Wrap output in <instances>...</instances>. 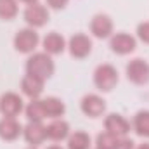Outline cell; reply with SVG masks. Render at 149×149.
Masks as SVG:
<instances>
[{"label":"cell","mask_w":149,"mask_h":149,"mask_svg":"<svg viewBox=\"0 0 149 149\" xmlns=\"http://www.w3.org/2000/svg\"><path fill=\"white\" fill-rule=\"evenodd\" d=\"M45 149H64V148H61V146H57V144H52V146H49V148H45Z\"/></svg>","instance_id":"obj_28"},{"label":"cell","mask_w":149,"mask_h":149,"mask_svg":"<svg viewBox=\"0 0 149 149\" xmlns=\"http://www.w3.org/2000/svg\"><path fill=\"white\" fill-rule=\"evenodd\" d=\"M23 135V125L17 121V118H0V139L5 142H12Z\"/></svg>","instance_id":"obj_15"},{"label":"cell","mask_w":149,"mask_h":149,"mask_svg":"<svg viewBox=\"0 0 149 149\" xmlns=\"http://www.w3.org/2000/svg\"><path fill=\"white\" fill-rule=\"evenodd\" d=\"M43 104V111H45V118L49 120H56V118H63L66 113V104L63 99L56 97V95H49L45 99H42Z\"/></svg>","instance_id":"obj_16"},{"label":"cell","mask_w":149,"mask_h":149,"mask_svg":"<svg viewBox=\"0 0 149 149\" xmlns=\"http://www.w3.org/2000/svg\"><path fill=\"white\" fill-rule=\"evenodd\" d=\"M104 130L114 137H127L132 130V123L120 113H109L104 118Z\"/></svg>","instance_id":"obj_11"},{"label":"cell","mask_w":149,"mask_h":149,"mask_svg":"<svg viewBox=\"0 0 149 149\" xmlns=\"http://www.w3.org/2000/svg\"><path fill=\"white\" fill-rule=\"evenodd\" d=\"M23 137L31 148H38L40 144H43L47 141L45 125L42 121H28L23 127Z\"/></svg>","instance_id":"obj_12"},{"label":"cell","mask_w":149,"mask_h":149,"mask_svg":"<svg viewBox=\"0 0 149 149\" xmlns=\"http://www.w3.org/2000/svg\"><path fill=\"white\" fill-rule=\"evenodd\" d=\"M38 43H40V35L37 33L35 28H21L16 31V35L12 38V45L19 54H33L37 50Z\"/></svg>","instance_id":"obj_3"},{"label":"cell","mask_w":149,"mask_h":149,"mask_svg":"<svg viewBox=\"0 0 149 149\" xmlns=\"http://www.w3.org/2000/svg\"><path fill=\"white\" fill-rule=\"evenodd\" d=\"M56 71V64L52 56H49L47 52H33L30 54L28 61H26V74H31L40 80H49Z\"/></svg>","instance_id":"obj_1"},{"label":"cell","mask_w":149,"mask_h":149,"mask_svg":"<svg viewBox=\"0 0 149 149\" xmlns=\"http://www.w3.org/2000/svg\"><path fill=\"white\" fill-rule=\"evenodd\" d=\"M135 149H149V141H146V142H141L139 146H135Z\"/></svg>","instance_id":"obj_26"},{"label":"cell","mask_w":149,"mask_h":149,"mask_svg":"<svg viewBox=\"0 0 149 149\" xmlns=\"http://www.w3.org/2000/svg\"><path fill=\"white\" fill-rule=\"evenodd\" d=\"M24 111V101L16 92H5L0 95V114L7 118H16Z\"/></svg>","instance_id":"obj_10"},{"label":"cell","mask_w":149,"mask_h":149,"mask_svg":"<svg viewBox=\"0 0 149 149\" xmlns=\"http://www.w3.org/2000/svg\"><path fill=\"white\" fill-rule=\"evenodd\" d=\"M68 149H90L92 148V137L83 130H74L66 139Z\"/></svg>","instance_id":"obj_19"},{"label":"cell","mask_w":149,"mask_h":149,"mask_svg":"<svg viewBox=\"0 0 149 149\" xmlns=\"http://www.w3.org/2000/svg\"><path fill=\"white\" fill-rule=\"evenodd\" d=\"M68 3H70V0H45V5L54 10H63Z\"/></svg>","instance_id":"obj_25"},{"label":"cell","mask_w":149,"mask_h":149,"mask_svg":"<svg viewBox=\"0 0 149 149\" xmlns=\"http://www.w3.org/2000/svg\"><path fill=\"white\" fill-rule=\"evenodd\" d=\"M43 80L35 78L31 74H24L21 80V92L30 97V99H40V95L43 94Z\"/></svg>","instance_id":"obj_17"},{"label":"cell","mask_w":149,"mask_h":149,"mask_svg":"<svg viewBox=\"0 0 149 149\" xmlns=\"http://www.w3.org/2000/svg\"><path fill=\"white\" fill-rule=\"evenodd\" d=\"M92 80H94V85L99 92H111L116 88V85L120 81V73L113 64L102 63L94 70Z\"/></svg>","instance_id":"obj_2"},{"label":"cell","mask_w":149,"mask_h":149,"mask_svg":"<svg viewBox=\"0 0 149 149\" xmlns=\"http://www.w3.org/2000/svg\"><path fill=\"white\" fill-rule=\"evenodd\" d=\"M19 14V2L17 0H0V19L12 21Z\"/></svg>","instance_id":"obj_21"},{"label":"cell","mask_w":149,"mask_h":149,"mask_svg":"<svg viewBox=\"0 0 149 149\" xmlns=\"http://www.w3.org/2000/svg\"><path fill=\"white\" fill-rule=\"evenodd\" d=\"M24 116H26L28 121H43V120H47L42 99H30V102L24 106Z\"/></svg>","instance_id":"obj_20"},{"label":"cell","mask_w":149,"mask_h":149,"mask_svg":"<svg viewBox=\"0 0 149 149\" xmlns=\"http://www.w3.org/2000/svg\"><path fill=\"white\" fill-rule=\"evenodd\" d=\"M68 52L74 59H85L92 52V38L85 33H74L68 40Z\"/></svg>","instance_id":"obj_9"},{"label":"cell","mask_w":149,"mask_h":149,"mask_svg":"<svg viewBox=\"0 0 149 149\" xmlns=\"http://www.w3.org/2000/svg\"><path fill=\"white\" fill-rule=\"evenodd\" d=\"M45 130H47V139L52 141V142H61V141H66L71 134V128H70V123L63 118H56V120H50L49 125H45Z\"/></svg>","instance_id":"obj_13"},{"label":"cell","mask_w":149,"mask_h":149,"mask_svg":"<svg viewBox=\"0 0 149 149\" xmlns=\"http://www.w3.org/2000/svg\"><path fill=\"white\" fill-rule=\"evenodd\" d=\"M42 47H43V52H47L49 56H59V54H63L66 50L68 42L61 33L49 31L45 37L42 38Z\"/></svg>","instance_id":"obj_14"},{"label":"cell","mask_w":149,"mask_h":149,"mask_svg":"<svg viewBox=\"0 0 149 149\" xmlns=\"http://www.w3.org/2000/svg\"><path fill=\"white\" fill-rule=\"evenodd\" d=\"M127 80L134 85H146L149 83V63L142 57H134L125 66Z\"/></svg>","instance_id":"obj_4"},{"label":"cell","mask_w":149,"mask_h":149,"mask_svg":"<svg viewBox=\"0 0 149 149\" xmlns=\"http://www.w3.org/2000/svg\"><path fill=\"white\" fill-rule=\"evenodd\" d=\"M116 139L118 137H114L113 134L109 132H101V134H97V137H95V149H113L114 148V144H116Z\"/></svg>","instance_id":"obj_22"},{"label":"cell","mask_w":149,"mask_h":149,"mask_svg":"<svg viewBox=\"0 0 149 149\" xmlns=\"http://www.w3.org/2000/svg\"><path fill=\"white\" fill-rule=\"evenodd\" d=\"M113 149H135V142L128 137H118Z\"/></svg>","instance_id":"obj_24"},{"label":"cell","mask_w":149,"mask_h":149,"mask_svg":"<svg viewBox=\"0 0 149 149\" xmlns=\"http://www.w3.org/2000/svg\"><path fill=\"white\" fill-rule=\"evenodd\" d=\"M80 109L88 118H101L106 114V101L99 94H85L80 101Z\"/></svg>","instance_id":"obj_8"},{"label":"cell","mask_w":149,"mask_h":149,"mask_svg":"<svg viewBox=\"0 0 149 149\" xmlns=\"http://www.w3.org/2000/svg\"><path fill=\"white\" fill-rule=\"evenodd\" d=\"M28 149H38V148H31V146H30V148H28Z\"/></svg>","instance_id":"obj_29"},{"label":"cell","mask_w":149,"mask_h":149,"mask_svg":"<svg viewBox=\"0 0 149 149\" xmlns=\"http://www.w3.org/2000/svg\"><path fill=\"white\" fill-rule=\"evenodd\" d=\"M88 30H90L92 37L104 40V38H109L114 33V23H113L109 14L99 12V14L92 16L90 23H88Z\"/></svg>","instance_id":"obj_6"},{"label":"cell","mask_w":149,"mask_h":149,"mask_svg":"<svg viewBox=\"0 0 149 149\" xmlns=\"http://www.w3.org/2000/svg\"><path fill=\"white\" fill-rule=\"evenodd\" d=\"M23 19H24V23L30 26V28H42V26H45L47 23H49V19H50V14H49V7L47 5H43V3H30V5H26V9H24V12H23Z\"/></svg>","instance_id":"obj_5"},{"label":"cell","mask_w":149,"mask_h":149,"mask_svg":"<svg viewBox=\"0 0 149 149\" xmlns=\"http://www.w3.org/2000/svg\"><path fill=\"white\" fill-rule=\"evenodd\" d=\"M132 130L142 137V139H149V109H141L134 114L132 118Z\"/></svg>","instance_id":"obj_18"},{"label":"cell","mask_w":149,"mask_h":149,"mask_svg":"<svg viewBox=\"0 0 149 149\" xmlns=\"http://www.w3.org/2000/svg\"><path fill=\"white\" fill-rule=\"evenodd\" d=\"M109 49L113 54L128 56L137 49V38L127 31H118L109 37Z\"/></svg>","instance_id":"obj_7"},{"label":"cell","mask_w":149,"mask_h":149,"mask_svg":"<svg viewBox=\"0 0 149 149\" xmlns=\"http://www.w3.org/2000/svg\"><path fill=\"white\" fill-rule=\"evenodd\" d=\"M17 2H23V3L30 5V3H37V2H40V0H17Z\"/></svg>","instance_id":"obj_27"},{"label":"cell","mask_w":149,"mask_h":149,"mask_svg":"<svg viewBox=\"0 0 149 149\" xmlns=\"http://www.w3.org/2000/svg\"><path fill=\"white\" fill-rule=\"evenodd\" d=\"M135 38L141 40L142 43L149 45V21H142L137 24V30H135Z\"/></svg>","instance_id":"obj_23"}]
</instances>
